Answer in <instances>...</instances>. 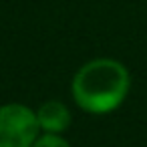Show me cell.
<instances>
[{
    "label": "cell",
    "instance_id": "obj_1",
    "mask_svg": "<svg viewBox=\"0 0 147 147\" xmlns=\"http://www.w3.org/2000/svg\"><path fill=\"white\" fill-rule=\"evenodd\" d=\"M129 71L113 59H95L73 77V99L87 113L115 111L129 93Z\"/></svg>",
    "mask_w": 147,
    "mask_h": 147
},
{
    "label": "cell",
    "instance_id": "obj_2",
    "mask_svg": "<svg viewBox=\"0 0 147 147\" xmlns=\"http://www.w3.org/2000/svg\"><path fill=\"white\" fill-rule=\"evenodd\" d=\"M38 133L36 111L20 103L0 107V147H32Z\"/></svg>",
    "mask_w": 147,
    "mask_h": 147
},
{
    "label": "cell",
    "instance_id": "obj_3",
    "mask_svg": "<svg viewBox=\"0 0 147 147\" xmlns=\"http://www.w3.org/2000/svg\"><path fill=\"white\" fill-rule=\"evenodd\" d=\"M36 119L40 125V131L45 133H63L71 125V113L69 109L59 101H47L38 107Z\"/></svg>",
    "mask_w": 147,
    "mask_h": 147
},
{
    "label": "cell",
    "instance_id": "obj_4",
    "mask_svg": "<svg viewBox=\"0 0 147 147\" xmlns=\"http://www.w3.org/2000/svg\"><path fill=\"white\" fill-rule=\"evenodd\" d=\"M32 147H71V145L63 137H59L57 133H45L34 141Z\"/></svg>",
    "mask_w": 147,
    "mask_h": 147
}]
</instances>
